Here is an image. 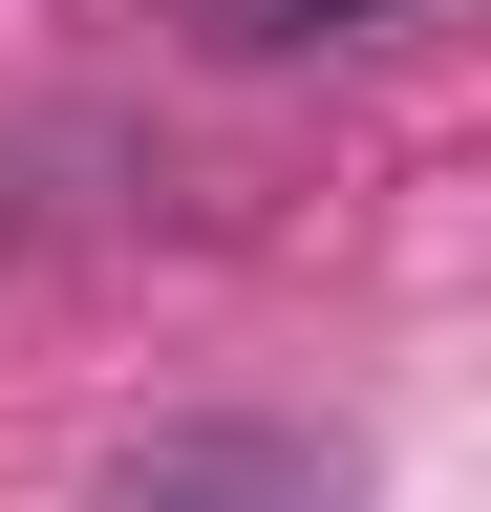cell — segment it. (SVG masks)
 I'll list each match as a JSON object with an SVG mask.
<instances>
[{"mask_svg": "<svg viewBox=\"0 0 491 512\" xmlns=\"http://www.w3.org/2000/svg\"><path fill=\"white\" fill-rule=\"evenodd\" d=\"M107 512H342V470L278 448V427H150L129 470H107Z\"/></svg>", "mask_w": 491, "mask_h": 512, "instance_id": "obj_1", "label": "cell"}, {"mask_svg": "<svg viewBox=\"0 0 491 512\" xmlns=\"http://www.w3.org/2000/svg\"><path fill=\"white\" fill-rule=\"evenodd\" d=\"M193 22H214L235 64H278V43H363V22H385V0H193Z\"/></svg>", "mask_w": 491, "mask_h": 512, "instance_id": "obj_2", "label": "cell"}]
</instances>
